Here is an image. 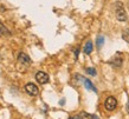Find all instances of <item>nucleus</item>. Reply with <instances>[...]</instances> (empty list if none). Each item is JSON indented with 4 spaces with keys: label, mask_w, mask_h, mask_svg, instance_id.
<instances>
[{
    "label": "nucleus",
    "mask_w": 129,
    "mask_h": 119,
    "mask_svg": "<svg viewBox=\"0 0 129 119\" xmlns=\"http://www.w3.org/2000/svg\"><path fill=\"white\" fill-rule=\"evenodd\" d=\"M116 8H115V11H116V18H117L118 21H127L128 19V17H127V12H125L124 7H123V4L122 3H116L115 4Z\"/></svg>",
    "instance_id": "nucleus-1"
},
{
    "label": "nucleus",
    "mask_w": 129,
    "mask_h": 119,
    "mask_svg": "<svg viewBox=\"0 0 129 119\" xmlns=\"http://www.w3.org/2000/svg\"><path fill=\"white\" fill-rule=\"evenodd\" d=\"M104 107L107 111H114L115 108L117 107V100L115 97H108L104 101Z\"/></svg>",
    "instance_id": "nucleus-2"
},
{
    "label": "nucleus",
    "mask_w": 129,
    "mask_h": 119,
    "mask_svg": "<svg viewBox=\"0 0 129 119\" xmlns=\"http://www.w3.org/2000/svg\"><path fill=\"white\" fill-rule=\"evenodd\" d=\"M25 92L27 93L28 96L36 97L38 96V93H39V88L37 87L35 84H32V83H27L25 85Z\"/></svg>",
    "instance_id": "nucleus-3"
},
{
    "label": "nucleus",
    "mask_w": 129,
    "mask_h": 119,
    "mask_svg": "<svg viewBox=\"0 0 129 119\" xmlns=\"http://www.w3.org/2000/svg\"><path fill=\"white\" fill-rule=\"evenodd\" d=\"M36 80L42 85L47 84L49 83V74L46 72H44V71H38L36 73Z\"/></svg>",
    "instance_id": "nucleus-4"
},
{
    "label": "nucleus",
    "mask_w": 129,
    "mask_h": 119,
    "mask_svg": "<svg viewBox=\"0 0 129 119\" xmlns=\"http://www.w3.org/2000/svg\"><path fill=\"white\" fill-rule=\"evenodd\" d=\"M18 60L23 65H31V58L28 57L26 53H24V52H20L18 54Z\"/></svg>",
    "instance_id": "nucleus-5"
},
{
    "label": "nucleus",
    "mask_w": 129,
    "mask_h": 119,
    "mask_svg": "<svg viewBox=\"0 0 129 119\" xmlns=\"http://www.w3.org/2000/svg\"><path fill=\"white\" fill-rule=\"evenodd\" d=\"M0 34H1V35H6V37H10V35H11V32L8 31L7 28H6V26H5L1 21H0Z\"/></svg>",
    "instance_id": "nucleus-6"
},
{
    "label": "nucleus",
    "mask_w": 129,
    "mask_h": 119,
    "mask_svg": "<svg viewBox=\"0 0 129 119\" xmlns=\"http://www.w3.org/2000/svg\"><path fill=\"white\" fill-rule=\"evenodd\" d=\"M83 81H84V86H85L88 90H92L94 92H97L96 87H95L94 85H92V83H91L90 80H88V79H83Z\"/></svg>",
    "instance_id": "nucleus-7"
},
{
    "label": "nucleus",
    "mask_w": 129,
    "mask_h": 119,
    "mask_svg": "<svg viewBox=\"0 0 129 119\" xmlns=\"http://www.w3.org/2000/svg\"><path fill=\"white\" fill-rule=\"evenodd\" d=\"M122 63H123V60H122V58H115V59H113L111 62H110V64L113 66H115V67H121Z\"/></svg>",
    "instance_id": "nucleus-8"
},
{
    "label": "nucleus",
    "mask_w": 129,
    "mask_h": 119,
    "mask_svg": "<svg viewBox=\"0 0 129 119\" xmlns=\"http://www.w3.org/2000/svg\"><path fill=\"white\" fill-rule=\"evenodd\" d=\"M92 52V42L91 41H88L84 46V53L85 54H90Z\"/></svg>",
    "instance_id": "nucleus-9"
},
{
    "label": "nucleus",
    "mask_w": 129,
    "mask_h": 119,
    "mask_svg": "<svg viewBox=\"0 0 129 119\" xmlns=\"http://www.w3.org/2000/svg\"><path fill=\"white\" fill-rule=\"evenodd\" d=\"M78 118L79 119H92V115L88 114V113H85V112H81L78 114Z\"/></svg>",
    "instance_id": "nucleus-10"
},
{
    "label": "nucleus",
    "mask_w": 129,
    "mask_h": 119,
    "mask_svg": "<svg viewBox=\"0 0 129 119\" xmlns=\"http://www.w3.org/2000/svg\"><path fill=\"white\" fill-rule=\"evenodd\" d=\"M103 42H104V37H103V35H98L97 40H96V44H97V46L101 47L102 45H103Z\"/></svg>",
    "instance_id": "nucleus-11"
},
{
    "label": "nucleus",
    "mask_w": 129,
    "mask_h": 119,
    "mask_svg": "<svg viewBox=\"0 0 129 119\" xmlns=\"http://www.w3.org/2000/svg\"><path fill=\"white\" fill-rule=\"evenodd\" d=\"M122 38L124 39L127 42H129V30H127V31H123V33H122Z\"/></svg>",
    "instance_id": "nucleus-12"
},
{
    "label": "nucleus",
    "mask_w": 129,
    "mask_h": 119,
    "mask_svg": "<svg viewBox=\"0 0 129 119\" xmlns=\"http://www.w3.org/2000/svg\"><path fill=\"white\" fill-rule=\"evenodd\" d=\"M86 73H89L90 76H96V70L92 67H88L86 69Z\"/></svg>",
    "instance_id": "nucleus-13"
},
{
    "label": "nucleus",
    "mask_w": 129,
    "mask_h": 119,
    "mask_svg": "<svg viewBox=\"0 0 129 119\" xmlns=\"http://www.w3.org/2000/svg\"><path fill=\"white\" fill-rule=\"evenodd\" d=\"M127 111H128V113H129V101L127 103Z\"/></svg>",
    "instance_id": "nucleus-14"
},
{
    "label": "nucleus",
    "mask_w": 129,
    "mask_h": 119,
    "mask_svg": "<svg viewBox=\"0 0 129 119\" xmlns=\"http://www.w3.org/2000/svg\"><path fill=\"white\" fill-rule=\"evenodd\" d=\"M69 119H76V118H69Z\"/></svg>",
    "instance_id": "nucleus-15"
}]
</instances>
